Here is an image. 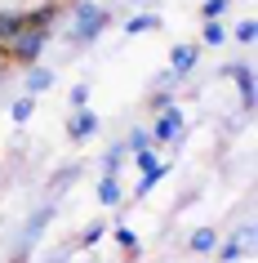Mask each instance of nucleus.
<instances>
[{
    "label": "nucleus",
    "mask_w": 258,
    "mask_h": 263,
    "mask_svg": "<svg viewBox=\"0 0 258 263\" xmlns=\"http://www.w3.org/2000/svg\"><path fill=\"white\" fill-rule=\"evenodd\" d=\"M111 14L103 9V5H94V0H81V5H71V31H67V41L76 45H94L103 31H107Z\"/></svg>",
    "instance_id": "f257e3e1"
},
{
    "label": "nucleus",
    "mask_w": 258,
    "mask_h": 263,
    "mask_svg": "<svg viewBox=\"0 0 258 263\" xmlns=\"http://www.w3.org/2000/svg\"><path fill=\"white\" fill-rule=\"evenodd\" d=\"M45 45H49V27H23L14 41H5L0 49H5V58H9V63H23V67H27V63H36V58H41Z\"/></svg>",
    "instance_id": "f03ea898"
},
{
    "label": "nucleus",
    "mask_w": 258,
    "mask_h": 263,
    "mask_svg": "<svg viewBox=\"0 0 258 263\" xmlns=\"http://www.w3.org/2000/svg\"><path fill=\"white\" fill-rule=\"evenodd\" d=\"M49 219H54V205H41V210H31V219L23 223V232H18L14 263H27V254H31L36 246H41V236H45V228H49Z\"/></svg>",
    "instance_id": "7ed1b4c3"
},
{
    "label": "nucleus",
    "mask_w": 258,
    "mask_h": 263,
    "mask_svg": "<svg viewBox=\"0 0 258 263\" xmlns=\"http://www.w3.org/2000/svg\"><path fill=\"white\" fill-rule=\"evenodd\" d=\"M147 134H151V143H178L183 139V107L178 103L161 107V116H156V125H151Z\"/></svg>",
    "instance_id": "20e7f679"
},
{
    "label": "nucleus",
    "mask_w": 258,
    "mask_h": 263,
    "mask_svg": "<svg viewBox=\"0 0 258 263\" xmlns=\"http://www.w3.org/2000/svg\"><path fill=\"white\" fill-rule=\"evenodd\" d=\"M223 76H231V81H236L245 111H254V67H249V63H227V67H223Z\"/></svg>",
    "instance_id": "39448f33"
},
{
    "label": "nucleus",
    "mask_w": 258,
    "mask_h": 263,
    "mask_svg": "<svg viewBox=\"0 0 258 263\" xmlns=\"http://www.w3.org/2000/svg\"><path fill=\"white\" fill-rule=\"evenodd\" d=\"M201 63V49L196 45H174V54H169V71H174V81H187L191 71Z\"/></svg>",
    "instance_id": "423d86ee"
},
{
    "label": "nucleus",
    "mask_w": 258,
    "mask_h": 263,
    "mask_svg": "<svg viewBox=\"0 0 258 263\" xmlns=\"http://www.w3.org/2000/svg\"><path fill=\"white\" fill-rule=\"evenodd\" d=\"M98 134V116L89 107H76L71 111V121H67V139L71 143H85V139H94Z\"/></svg>",
    "instance_id": "0eeeda50"
},
{
    "label": "nucleus",
    "mask_w": 258,
    "mask_h": 263,
    "mask_svg": "<svg viewBox=\"0 0 258 263\" xmlns=\"http://www.w3.org/2000/svg\"><path fill=\"white\" fill-rule=\"evenodd\" d=\"M23 27H27V9H0V45L14 41Z\"/></svg>",
    "instance_id": "6e6552de"
},
{
    "label": "nucleus",
    "mask_w": 258,
    "mask_h": 263,
    "mask_svg": "<svg viewBox=\"0 0 258 263\" xmlns=\"http://www.w3.org/2000/svg\"><path fill=\"white\" fill-rule=\"evenodd\" d=\"M54 81H58V76H54L49 67H31V71H27V94H31V98L45 94V89H54Z\"/></svg>",
    "instance_id": "1a4fd4ad"
},
{
    "label": "nucleus",
    "mask_w": 258,
    "mask_h": 263,
    "mask_svg": "<svg viewBox=\"0 0 258 263\" xmlns=\"http://www.w3.org/2000/svg\"><path fill=\"white\" fill-rule=\"evenodd\" d=\"M76 179H81V161H67L63 170H54V179H49V187H54V192H67V187H71Z\"/></svg>",
    "instance_id": "9d476101"
},
{
    "label": "nucleus",
    "mask_w": 258,
    "mask_h": 263,
    "mask_svg": "<svg viewBox=\"0 0 258 263\" xmlns=\"http://www.w3.org/2000/svg\"><path fill=\"white\" fill-rule=\"evenodd\" d=\"M161 27V14H134L125 23V36H143V31H156Z\"/></svg>",
    "instance_id": "9b49d317"
},
{
    "label": "nucleus",
    "mask_w": 258,
    "mask_h": 263,
    "mask_svg": "<svg viewBox=\"0 0 258 263\" xmlns=\"http://www.w3.org/2000/svg\"><path fill=\"white\" fill-rule=\"evenodd\" d=\"M98 201H103V205H121V179H116V174H103V183H98Z\"/></svg>",
    "instance_id": "f8f14e48"
},
{
    "label": "nucleus",
    "mask_w": 258,
    "mask_h": 263,
    "mask_svg": "<svg viewBox=\"0 0 258 263\" xmlns=\"http://www.w3.org/2000/svg\"><path fill=\"white\" fill-rule=\"evenodd\" d=\"M191 254H209V250L218 246V236H214V228H196V232H191Z\"/></svg>",
    "instance_id": "ddd939ff"
},
{
    "label": "nucleus",
    "mask_w": 258,
    "mask_h": 263,
    "mask_svg": "<svg viewBox=\"0 0 258 263\" xmlns=\"http://www.w3.org/2000/svg\"><path fill=\"white\" fill-rule=\"evenodd\" d=\"M31 111H36V98H31V94H23V98H14L9 116H14V125H27V121H31Z\"/></svg>",
    "instance_id": "4468645a"
},
{
    "label": "nucleus",
    "mask_w": 258,
    "mask_h": 263,
    "mask_svg": "<svg viewBox=\"0 0 258 263\" xmlns=\"http://www.w3.org/2000/svg\"><path fill=\"white\" fill-rule=\"evenodd\" d=\"M125 156H129V147H125V143H116V147H111V152L103 156V174H121Z\"/></svg>",
    "instance_id": "2eb2a0df"
},
{
    "label": "nucleus",
    "mask_w": 258,
    "mask_h": 263,
    "mask_svg": "<svg viewBox=\"0 0 258 263\" xmlns=\"http://www.w3.org/2000/svg\"><path fill=\"white\" fill-rule=\"evenodd\" d=\"M165 174H169V165H161V170H151V174H143V183L134 187V196H151V192H156V183H161Z\"/></svg>",
    "instance_id": "dca6fc26"
},
{
    "label": "nucleus",
    "mask_w": 258,
    "mask_h": 263,
    "mask_svg": "<svg viewBox=\"0 0 258 263\" xmlns=\"http://www.w3.org/2000/svg\"><path fill=\"white\" fill-rule=\"evenodd\" d=\"M254 36H258V23H254V18H241V23H236V41L254 45Z\"/></svg>",
    "instance_id": "f3484780"
},
{
    "label": "nucleus",
    "mask_w": 258,
    "mask_h": 263,
    "mask_svg": "<svg viewBox=\"0 0 258 263\" xmlns=\"http://www.w3.org/2000/svg\"><path fill=\"white\" fill-rule=\"evenodd\" d=\"M227 5H231V0H205V5H201L205 23H214V18H223V14H227Z\"/></svg>",
    "instance_id": "a211bd4d"
},
{
    "label": "nucleus",
    "mask_w": 258,
    "mask_h": 263,
    "mask_svg": "<svg viewBox=\"0 0 258 263\" xmlns=\"http://www.w3.org/2000/svg\"><path fill=\"white\" fill-rule=\"evenodd\" d=\"M223 41H227V27H223L218 18H214V23H205V45H223Z\"/></svg>",
    "instance_id": "6ab92c4d"
},
{
    "label": "nucleus",
    "mask_w": 258,
    "mask_h": 263,
    "mask_svg": "<svg viewBox=\"0 0 258 263\" xmlns=\"http://www.w3.org/2000/svg\"><path fill=\"white\" fill-rule=\"evenodd\" d=\"M218 259H223V263L245 259V246H241V241H227V246H218Z\"/></svg>",
    "instance_id": "aec40b11"
},
{
    "label": "nucleus",
    "mask_w": 258,
    "mask_h": 263,
    "mask_svg": "<svg viewBox=\"0 0 258 263\" xmlns=\"http://www.w3.org/2000/svg\"><path fill=\"white\" fill-rule=\"evenodd\" d=\"M134 161H138V170H143V174H151V170H161V161H156V152H151V147L134 152Z\"/></svg>",
    "instance_id": "412c9836"
},
{
    "label": "nucleus",
    "mask_w": 258,
    "mask_h": 263,
    "mask_svg": "<svg viewBox=\"0 0 258 263\" xmlns=\"http://www.w3.org/2000/svg\"><path fill=\"white\" fill-rule=\"evenodd\" d=\"M125 147H129V152H143V147H151V134L147 129H134V134L125 139Z\"/></svg>",
    "instance_id": "4be33fe9"
},
{
    "label": "nucleus",
    "mask_w": 258,
    "mask_h": 263,
    "mask_svg": "<svg viewBox=\"0 0 258 263\" xmlns=\"http://www.w3.org/2000/svg\"><path fill=\"white\" fill-rule=\"evenodd\" d=\"M116 246H121V250H129V254H138V236L129 232V228H116Z\"/></svg>",
    "instance_id": "5701e85b"
},
{
    "label": "nucleus",
    "mask_w": 258,
    "mask_h": 263,
    "mask_svg": "<svg viewBox=\"0 0 258 263\" xmlns=\"http://www.w3.org/2000/svg\"><path fill=\"white\" fill-rule=\"evenodd\" d=\"M71 107H89V81L71 85Z\"/></svg>",
    "instance_id": "b1692460"
},
{
    "label": "nucleus",
    "mask_w": 258,
    "mask_h": 263,
    "mask_svg": "<svg viewBox=\"0 0 258 263\" xmlns=\"http://www.w3.org/2000/svg\"><path fill=\"white\" fill-rule=\"evenodd\" d=\"M103 232H107L103 223H89V228L81 232V246H98V241H103Z\"/></svg>",
    "instance_id": "393cba45"
},
{
    "label": "nucleus",
    "mask_w": 258,
    "mask_h": 263,
    "mask_svg": "<svg viewBox=\"0 0 258 263\" xmlns=\"http://www.w3.org/2000/svg\"><path fill=\"white\" fill-rule=\"evenodd\" d=\"M169 103H174V98H169V89H156V94H151V111H161V107H169Z\"/></svg>",
    "instance_id": "a878e982"
},
{
    "label": "nucleus",
    "mask_w": 258,
    "mask_h": 263,
    "mask_svg": "<svg viewBox=\"0 0 258 263\" xmlns=\"http://www.w3.org/2000/svg\"><path fill=\"white\" fill-rule=\"evenodd\" d=\"M45 263H67V250H54V254H49Z\"/></svg>",
    "instance_id": "bb28decb"
}]
</instances>
